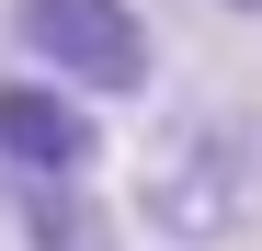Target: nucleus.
<instances>
[{
	"label": "nucleus",
	"instance_id": "obj_1",
	"mask_svg": "<svg viewBox=\"0 0 262 251\" xmlns=\"http://www.w3.org/2000/svg\"><path fill=\"white\" fill-rule=\"evenodd\" d=\"M262 205V137L239 114H171L148 160H137V228L171 240V251H216L239 240Z\"/></svg>",
	"mask_w": 262,
	"mask_h": 251
},
{
	"label": "nucleus",
	"instance_id": "obj_2",
	"mask_svg": "<svg viewBox=\"0 0 262 251\" xmlns=\"http://www.w3.org/2000/svg\"><path fill=\"white\" fill-rule=\"evenodd\" d=\"M12 23H23L34 69L69 80V92H92V103H137L148 69H160L137 0H12Z\"/></svg>",
	"mask_w": 262,
	"mask_h": 251
},
{
	"label": "nucleus",
	"instance_id": "obj_3",
	"mask_svg": "<svg viewBox=\"0 0 262 251\" xmlns=\"http://www.w3.org/2000/svg\"><path fill=\"white\" fill-rule=\"evenodd\" d=\"M0 160H12L23 183H80L103 160V114L92 92H69V80H0Z\"/></svg>",
	"mask_w": 262,
	"mask_h": 251
},
{
	"label": "nucleus",
	"instance_id": "obj_4",
	"mask_svg": "<svg viewBox=\"0 0 262 251\" xmlns=\"http://www.w3.org/2000/svg\"><path fill=\"white\" fill-rule=\"evenodd\" d=\"M23 240H34V251H125L114 217H103L80 183H23Z\"/></svg>",
	"mask_w": 262,
	"mask_h": 251
},
{
	"label": "nucleus",
	"instance_id": "obj_5",
	"mask_svg": "<svg viewBox=\"0 0 262 251\" xmlns=\"http://www.w3.org/2000/svg\"><path fill=\"white\" fill-rule=\"evenodd\" d=\"M216 12H251V23H262V0H216Z\"/></svg>",
	"mask_w": 262,
	"mask_h": 251
}]
</instances>
